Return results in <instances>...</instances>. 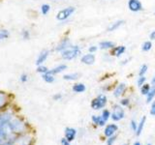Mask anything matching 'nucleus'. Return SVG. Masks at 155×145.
<instances>
[{
  "instance_id": "1",
  "label": "nucleus",
  "mask_w": 155,
  "mask_h": 145,
  "mask_svg": "<svg viewBox=\"0 0 155 145\" xmlns=\"http://www.w3.org/2000/svg\"><path fill=\"white\" fill-rule=\"evenodd\" d=\"M6 128L12 137L28 133L30 129L26 120L18 114L6 125Z\"/></svg>"
},
{
  "instance_id": "2",
  "label": "nucleus",
  "mask_w": 155,
  "mask_h": 145,
  "mask_svg": "<svg viewBox=\"0 0 155 145\" xmlns=\"http://www.w3.org/2000/svg\"><path fill=\"white\" fill-rule=\"evenodd\" d=\"M3 145H34V137L28 132L5 140Z\"/></svg>"
},
{
  "instance_id": "3",
  "label": "nucleus",
  "mask_w": 155,
  "mask_h": 145,
  "mask_svg": "<svg viewBox=\"0 0 155 145\" xmlns=\"http://www.w3.org/2000/svg\"><path fill=\"white\" fill-rule=\"evenodd\" d=\"M81 54V48L78 45H72L65 50L60 52V56L63 60L65 61H71L76 59L77 57H79Z\"/></svg>"
},
{
  "instance_id": "4",
  "label": "nucleus",
  "mask_w": 155,
  "mask_h": 145,
  "mask_svg": "<svg viewBox=\"0 0 155 145\" xmlns=\"http://www.w3.org/2000/svg\"><path fill=\"white\" fill-rule=\"evenodd\" d=\"M17 115L16 110L9 106L6 109L0 110V128L8 124Z\"/></svg>"
},
{
  "instance_id": "5",
  "label": "nucleus",
  "mask_w": 155,
  "mask_h": 145,
  "mask_svg": "<svg viewBox=\"0 0 155 145\" xmlns=\"http://www.w3.org/2000/svg\"><path fill=\"white\" fill-rule=\"evenodd\" d=\"M75 12H76V8L74 6H68L59 10L57 12L55 18L59 22H65L75 14Z\"/></svg>"
},
{
  "instance_id": "6",
  "label": "nucleus",
  "mask_w": 155,
  "mask_h": 145,
  "mask_svg": "<svg viewBox=\"0 0 155 145\" xmlns=\"http://www.w3.org/2000/svg\"><path fill=\"white\" fill-rule=\"evenodd\" d=\"M108 104V98L105 94H99L98 96L91 101V108L94 110H100L103 109Z\"/></svg>"
},
{
  "instance_id": "7",
  "label": "nucleus",
  "mask_w": 155,
  "mask_h": 145,
  "mask_svg": "<svg viewBox=\"0 0 155 145\" xmlns=\"http://www.w3.org/2000/svg\"><path fill=\"white\" fill-rule=\"evenodd\" d=\"M125 117V110L123 108V106H121L120 105H114L111 108L110 112V119L114 121V122H118L124 119Z\"/></svg>"
},
{
  "instance_id": "8",
  "label": "nucleus",
  "mask_w": 155,
  "mask_h": 145,
  "mask_svg": "<svg viewBox=\"0 0 155 145\" xmlns=\"http://www.w3.org/2000/svg\"><path fill=\"white\" fill-rule=\"evenodd\" d=\"M12 96L6 91L0 90V110L6 109L9 106H11Z\"/></svg>"
},
{
  "instance_id": "9",
  "label": "nucleus",
  "mask_w": 155,
  "mask_h": 145,
  "mask_svg": "<svg viewBox=\"0 0 155 145\" xmlns=\"http://www.w3.org/2000/svg\"><path fill=\"white\" fill-rule=\"evenodd\" d=\"M73 45L72 44V41L70 40V38H68V37H64V38H62L61 40L57 43V45L55 46L54 47V50L58 53H60L62 52L63 50H65L66 48H68L69 47H71Z\"/></svg>"
},
{
  "instance_id": "10",
  "label": "nucleus",
  "mask_w": 155,
  "mask_h": 145,
  "mask_svg": "<svg viewBox=\"0 0 155 145\" xmlns=\"http://www.w3.org/2000/svg\"><path fill=\"white\" fill-rule=\"evenodd\" d=\"M128 8L131 12L139 13L143 10V3L140 0H128Z\"/></svg>"
},
{
  "instance_id": "11",
  "label": "nucleus",
  "mask_w": 155,
  "mask_h": 145,
  "mask_svg": "<svg viewBox=\"0 0 155 145\" xmlns=\"http://www.w3.org/2000/svg\"><path fill=\"white\" fill-rule=\"evenodd\" d=\"M50 55H51V51L48 50H43L42 51L39 52V54L36 57V61H35L36 66L45 64V62L48 60V58L50 57Z\"/></svg>"
},
{
  "instance_id": "12",
  "label": "nucleus",
  "mask_w": 155,
  "mask_h": 145,
  "mask_svg": "<svg viewBox=\"0 0 155 145\" xmlns=\"http://www.w3.org/2000/svg\"><path fill=\"white\" fill-rule=\"evenodd\" d=\"M117 130H118V126L116 124H114V123L108 124L104 129V135L107 138H108L110 137H113V135H114Z\"/></svg>"
},
{
  "instance_id": "13",
  "label": "nucleus",
  "mask_w": 155,
  "mask_h": 145,
  "mask_svg": "<svg viewBox=\"0 0 155 145\" xmlns=\"http://www.w3.org/2000/svg\"><path fill=\"white\" fill-rule=\"evenodd\" d=\"M81 62L82 64L87 65V66H90V65H93L94 63L96 62V56H95V53H86V54H84L81 57Z\"/></svg>"
},
{
  "instance_id": "14",
  "label": "nucleus",
  "mask_w": 155,
  "mask_h": 145,
  "mask_svg": "<svg viewBox=\"0 0 155 145\" xmlns=\"http://www.w3.org/2000/svg\"><path fill=\"white\" fill-rule=\"evenodd\" d=\"M126 90H127V84L124 83V82H121V83H118L115 86V88L114 90V97L116 99L120 98L121 96H123L125 94Z\"/></svg>"
},
{
  "instance_id": "15",
  "label": "nucleus",
  "mask_w": 155,
  "mask_h": 145,
  "mask_svg": "<svg viewBox=\"0 0 155 145\" xmlns=\"http://www.w3.org/2000/svg\"><path fill=\"white\" fill-rule=\"evenodd\" d=\"M77 130L75 128H72V127H67L64 130V137H66L69 141H74L76 139L77 137Z\"/></svg>"
},
{
  "instance_id": "16",
  "label": "nucleus",
  "mask_w": 155,
  "mask_h": 145,
  "mask_svg": "<svg viewBox=\"0 0 155 145\" xmlns=\"http://www.w3.org/2000/svg\"><path fill=\"white\" fill-rule=\"evenodd\" d=\"M67 65L64 64V63H62V64H58L56 66H54L53 68H51V69H50V72L51 74L52 75H54V76H57V75H59V74H62L63 72H65L67 70Z\"/></svg>"
},
{
  "instance_id": "17",
  "label": "nucleus",
  "mask_w": 155,
  "mask_h": 145,
  "mask_svg": "<svg viewBox=\"0 0 155 145\" xmlns=\"http://www.w3.org/2000/svg\"><path fill=\"white\" fill-rule=\"evenodd\" d=\"M110 55H113L114 57H120L122 54H124L126 51V47L125 46H115L113 50H110Z\"/></svg>"
},
{
  "instance_id": "18",
  "label": "nucleus",
  "mask_w": 155,
  "mask_h": 145,
  "mask_svg": "<svg viewBox=\"0 0 155 145\" xmlns=\"http://www.w3.org/2000/svg\"><path fill=\"white\" fill-rule=\"evenodd\" d=\"M124 23H125V21H123V19H118V21H115L114 22H111L108 26V28H107V31H108V32H114V31L117 30L118 28H120L121 26H122Z\"/></svg>"
},
{
  "instance_id": "19",
  "label": "nucleus",
  "mask_w": 155,
  "mask_h": 145,
  "mask_svg": "<svg viewBox=\"0 0 155 145\" xmlns=\"http://www.w3.org/2000/svg\"><path fill=\"white\" fill-rule=\"evenodd\" d=\"M86 90V86L82 82H77L72 86V91L76 94H81Z\"/></svg>"
},
{
  "instance_id": "20",
  "label": "nucleus",
  "mask_w": 155,
  "mask_h": 145,
  "mask_svg": "<svg viewBox=\"0 0 155 145\" xmlns=\"http://www.w3.org/2000/svg\"><path fill=\"white\" fill-rule=\"evenodd\" d=\"M99 48L103 50H113L115 47V44L113 41H102L99 43Z\"/></svg>"
},
{
  "instance_id": "21",
  "label": "nucleus",
  "mask_w": 155,
  "mask_h": 145,
  "mask_svg": "<svg viewBox=\"0 0 155 145\" xmlns=\"http://www.w3.org/2000/svg\"><path fill=\"white\" fill-rule=\"evenodd\" d=\"M11 37V31L7 28H0V43L8 41Z\"/></svg>"
},
{
  "instance_id": "22",
  "label": "nucleus",
  "mask_w": 155,
  "mask_h": 145,
  "mask_svg": "<svg viewBox=\"0 0 155 145\" xmlns=\"http://www.w3.org/2000/svg\"><path fill=\"white\" fill-rule=\"evenodd\" d=\"M91 121L95 126H99V127H104L107 124V122L102 118L101 115H92Z\"/></svg>"
},
{
  "instance_id": "23",
  "label": "nucleus",
  "mask_w": 155,
  "mask_h": 145,
  "mask_svg": "<svg viewBox=\"0 0 155 145\" xmlns=\"http://www.w3.org/2000/svg\"><path fill=\"white\" fill-rule=\"evenodd\" d=\"M80 76L79 72H69L63 76V79L66 81H76L80 79Z\"/></svg>"
},
{
  "instance_id": "24",
  "label": "nucleus",
  "mask_w": 155,
  "mask_h": 145,
  "mask_svg": "<svg viewBox=\"0 0 155 145\" xmlns=\"http://www.w3.org/2000/svg\"><path fill=\"white\" fill-rule=\"evenodd\" d=\"M145 122H147V117H145V116H143V117L140 118V122L138 123V129H137V132H136V135H137V137H140V135L142 134Z\"/></svg>"
},
{
  "instance_id": "25",
  "label": "nucleus",
  "mask_w": 155,
  "mask_h": 145,
  "mask_svg": "<svg viewBox=\"0 0 155 145\" xmlns=\"http://www.w3.org/2000/svg\"><path fill=\"white\" fill-rule=\"evenodd\" d=\"M42 79L44 81L46 82V83L51 84V83H53V82L55 81V76L51 74L50 72H46V74L42 75Z\"/></svg>"
},
{
  "instance_id": "26",
  "label": "nucleus",
  "mask_w": 155,
  "mask_h": 145,
  "mask_svg": "<svg viewBox=\"0 0 155 145\" xmlns=\"http://www.w3.org/2000/svg\"><path fill=\"white\" fill-rule=\"evenodd\" d=\"M153 100H155V85H151V88H150L148 94L145 96V102H147V104L152 103Z\"/></svg>"
},
{
  "instance_id": "27",
  "label": "nucleus",
  "mask_w": 155,
  "mask_h": 145,
  "mask_svg": "<svg viewBox=\"0 0 155 145\" xmlns=\"http://www.w3.org/2000/svg\"><path fill=\"white\" fill-rule=\"evenodd\" d=\"M21 38L23 41H28L31 39V32L27 28H23L21 31Z\"/></svg>"
},
{
  "instance_id": "28",
  "label": "nucleus",
  "mask_w": 155,
  "mask_h": 145,
  "mask_svg": "<svg viewBox=\"0 0 155 145\" xmlns=\"http://www.w3.org/2000/svg\"><path fill=\"white\" fill-rule=\"evenodd\" d=\"M51 7L50 4L44 3L41 5V7H40V12L43 16H47V14H48V13L51 12Z\"/></svg>"
},
{
  "instance_id": "29",
  "label": "nucleus",
  "mask_w": 155,
  "mask_h": 145,
  "mask_svg": "<svg viewBox=\"0 0 155 145\" xmlns=\"http://www.w3.org/2000/svg\"><path fill=\"white\" fill-rule=\"evenodd\" d=\"M151 88V84H148V83H144L143 85H142L140 87V95L143 96H147L148 94V92Z\"/></svg>"
},
{
  "instance_id": "30",
  "label": "nucleus",
  "mask_w": 155,
  "mask_h": 145,
  "mask_svg": "<svg viewBox=\"0 0 155 145\" xmlns=\"http://www.w3.org/2000/svg\"><path fill=\"white\" fill-rule=\"evenodd\" d=\"M151 48H152V42L150 40L143 42V44L142 45V50L144 52H148L149 50H151Z\"/></svg>"
},
{
  "instance_id": "31",
  "label": "nucleus",
  "mask_w": 155,
  "mask_h": 145,
  "mask_svg": "<svg viewBox=\"0 0 155 145\" xmlns=\"http://www.w3.org/2000/svg\"><path fill=\"white\" fill-rule=\"evenodd\" d=\"M48 71H50V69L45 65V64H43V65H39L37 66L36 68V72H38V74H40L41 76L44 75V74H46V72H48Z\"/></svg>"
},
{
  "instance_id": "32",
  "label": "nucleus",
  "mask_w": 155,
  "mask_h": 145,
  "mask_svg": "<svg viewBox=\"0 0 155 145\" xmlns=\"http://www.w3.org/2000/svg\"><path fill=\"white\" fill-rule=\"evenodd\" d=\"M101 116H102V118L106 121V122H108L109 119L110 118V111L109 109H103V110H102V112H101Z\"/></svg>"
},
{
  "instance_id": "33",
  "label": "nucleus",
  "mask_w": 155,
  "mask_h": 145,
  "mask_svg": "<svg viewBox=\"0 0 155 145\" xmlns=\"http://www.w3.org/2000/svg\"><path fill=\"white\" fill-rule=\"evenodd\" d=\"M148 70V66L147 64H143L142 66L140 67V70H139V76H145V74L147 72Z\"/></svg>"
},
{
  "instance_id": "34",
  "label": "nucleus",
  "mask_w": 155,
  "mask_h": 145,
  "mask_svg": "<svg viewBox=\"0 0 155 145\" xmlns=\"http://www.w3.org/2000/svg\"><path fill=\"white\" fill-rule=\"evenodd\" d=\"M119 103H120V105L123 106V108H128V106L130 105L131 101L129 98H123L119 101Z\"/></svg>"
},
{
  "instance_id": "35",
  "label": "nucleus",
  "mask_w": 155,
  "mask_h": 145,
  "mask_svg": "<svg viewBox=\"0 0 155 145\" xmlns=\"http://www.w3.org/2000/svg\"><path fill=\"white\" fill-rule=\"evenodd\" d=\"M144 83H147V77H145V76H139L138 79H137V85L139 87H140L142 85H143Z\"/></svg>"
},
{
  "instance_id": "36",
  "label": "nucleus",
  "mask_w": 155,
  "mask_h": 145,
  "mask_svg": "<svg viewBox=\"0 0 155 145\" xmlns=\"http://www.w3.org/2000/svg\"><path fill=\"white\" fill-rule=\"evenodd\" d=\"M28 79H29V76L26 72H23V74H21V76H19V81H21V83H26Z\"/></svg>"
},
{
  "instance_id": "37",
  "label": "nucleus",
  "mask_w": 155,
  "mask_h": 145,
  "mask_svg": "<svg viewBox=\"0 0 155 145\" xmlns=\"http://www.w3.org/2000/svg\"><path fill=\"white\" fill-rule=\"evenodd\" d=\"M115 140H116V135L114 134L113 137H108V139H107V141H106V145H114Z\"/></svg>"
},
{
  "instance_id": "38",
  "label": "nucleus",
  "mask_w": 155,
  "mask_h": 145,
  "mask_svg": "<svg viewBox=\"0 0 155 145\" xmlns=\"http://www.w3.org/2000/svg\"><path fill=\"white\" fill-rule=\"evenodd\" d=\"M130 127H131V130H132L134 133H136L137 132V129H138V123L136 122L135 120H132L130 123Z\"/></svg>"
},
{
  "instance_id": "39",
  "label": "nucleus",
  "mask_w": 155,
  "mask_h": 145,
  "mask_svg": "<svg viewBox=\"0 0 155 145\" xmlns=\"http://www.w3.org/2000/svg\"><path fill=\"white\" fill-rule=\"evenodd\" d=\"M98 48H99L98 46H90L88 47V52H90V53H95L97 50H98Z\"/></svg>"
},
{
  "instance_id": "40",
  "label": "nucleus",
  "mask_w": 155,
  "mask_h": 145,
  "mask_svg": "<svg viewBox=\"0 0 155 145\" xmlns=\"http://www.w3.org/2000/svg\"><path fill=\"white\" fill-rule=\"evenodd\" d=\"M150 114L152 116H155V100H153V102L151 103V106H150Z\"/></svg>"
},
{
  "instance_id": "41",
  "label": "nucleus",
  "mask_w": 155,
  "mask_h": 145,
  "mask_svg": "<svg viewBox=\"0 0 155 145\" xmlns=\"http://www.w3.org/2000/svg\"><path fill=\"white\" fill-rule=\"evenodd\" d=\"M62 98H63V95L61 93H56V94L53 95V97H52V99L54 100V101H61Z\"/></svg>"
},
{
  "instance_id": "42",
  "label": "nucleus",
  "mask_w": 155,
  "mask_h": 145,
  "mask_svg": "<svg viewBox=\"0 0 155 145\" xmlns=\"http://www.w3.org/2000/svg\"><path fill=\"white\" fill-rule=\"evenodd\" d=\"M60 143L61 145H71V141H69L66 137H62L60 140Z\"/></svg>"
},
{
  "instance_id": "43",
  "label": "nucleus",
  "mask_w": 155,
  "mask_h": 145,
  "mask_svg": "<svg viewBox=\"0 0 155 145\" xmlns=\"http://www.w3.org/2000/svg\"><path fill=\"white\" fill-rule=\"evenodd\" d=\"M149 40L150 41H154L155 40V30L151 31L149 33Z\"/></svg>"
},
{
  "instance_id": "44",
  "label": "nucleus",
  "mask_w": 155,
  "mask_h": 145,
  "mask_svg": "<svg viewBox=\"0 0 155 145\" xmlns=\"http://www.w3.org/2000/svg\"><path fill=\"white\" fill-rule=\"evenodd\" d=\"M150 84H151V85H155V74H154V76H152L151 81H150Z\"/></svg>"
},
{
  "instance_id": "45",
  "label": "nucleus",
  "mask_w": 155,
  "mask_h": 145,
  "mask_svg": "<svg viewBox=\"0 0 155 145\" xmlns=\"http://www.w3.org/2000/svg\"><path fill=\"white\" fill-rule=\"evenodd\" d=\"M129 62V59H125L122 61V63H121V65H125V64H127V63Z\"/></svg>"
},
{
  "instance_id": "46",
  "label": "nucleus",
  "mask_w": 155,
  "mask_h": 145,
  "mask_svg": "<svg viewBox=\"0 0 155 145\" xmlns=\"http://www.w3.org/2000/svg\"><path fill=\"white\" fill-rule=\"evenodd\" d=\"M133 145H143V144H142V143H140V141H135Z\"/></svg>"
},
{
  "instance_id": "47",
  "label": "nucleus",
  "mask_w": 155,
  "mask_h": 145,
  "mask_svg": "<svg viewBox=\"0 0 155 145\" xmlns=\"http://www.w3.org/2000/svg\"><path fill=\"white\" fill-rule=\"evenodd\" d=\"M3 143H4V140L1 137H0V145H3Z\"/></svg>"
},
{
  "instance_id": "48",
  "label": "nucleus",
  "mask_w": 155,
  "mask_h": 145,
  "mask_svg": "<svg viewBox=\"0 0 155 145\" xmlns=\"http://www.w3.org/2000/svg\"><path fill=\"white\" fill-rule=\"evenodd\" d=\"M53 1H63V0H53Z\"/></svg>"
},
{
  "instance_id": "49",
  "label": "nucleus",
  "mask_w": 155,
  "mask_h": 145,
  "mask_svg": "<svg viewBox=\"0 0 155 145\" xmlns=\"http://www.w3.org/2000/svg\"><path fill=\"white\" fill-rule=\"evenodd\" d=\"M147 145H152L151 143H147Z\"/></svg>"
},
{
  "instance_id": "50",
  "label": "nucleus",
  "mask_w": 155,
  "mask_h": 145,
  "mask_svg": "<svg viewBox=\"0 0 155 145\" xmlns=\"http://www.w3.org/2000/svg\"><path fill=\"white\" fill-rule=\"evenodd\" d=\"M122 145H129V144H127V143H125V144H122Z\"/></svg>"
},
{
  "instance_id": "51",
  "label": "nucleus",
  "mask_w": 155,
  "mask_h": 145,
  "mask_svg": "<svg viewBox=\"0 0 155 145\" xmlns=\"http://www.w3.org/2000/svg\"><path fill=\"white\" fill-rule=\"evenodd\" d=\"M154 16H155V12H154Z\"/></svg>"
}]
</instances>
